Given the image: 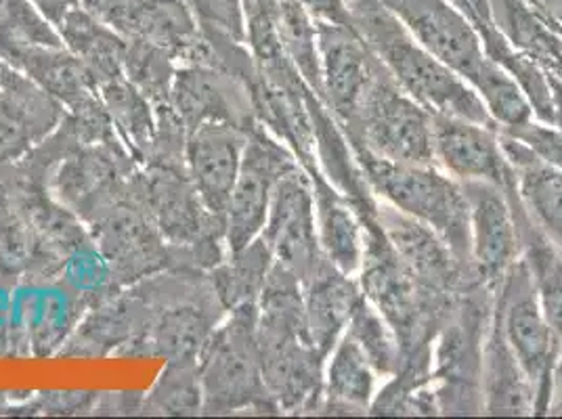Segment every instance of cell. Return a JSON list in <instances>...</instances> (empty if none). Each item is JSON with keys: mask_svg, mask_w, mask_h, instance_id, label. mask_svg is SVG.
<instances>
[{"mask_svg": "<svg viewBox=\"0 0 562 419\" xmlns=\"http://www.w3.org/2000/svg\"><path fill=\"white\" fill-rule=\"evenodd\" d=\"M315 22L351 24L349 0H301Z\"/></svg>", "mask_w": 562, "mask_h": 419, "instance_id": "obj_41", "label": "cell"}, {"mask_svg": "<svg viewBox=\"0 0 562 419\" xmlns=\"http://www.w3.org/2000/svg\"><path fill=\"white\" fill-rule=\"evenodd\" d=\"M271 18L281 48L306 87L324 101L317 24L301 0H273Z\"/></svg>", "mask_w": 562, "mask_h": 419, "instance_id": "obj_30", "label": "cell"}, {"mask_svg": "<svg viewBox=\"0 0 562 419\" xmlns=\"http://www.w3.org/2000/svg\"><path fill=\"white\" fill-rule=\"evenodd\" d=\"M499 140L515 170L516 197L527 218L562 252V170L536 160L520 140L504 131H499Z\"/></svg>", "mask_w": 562, "mask_h": 419, "instance_id": "obj_24", "label": "cell"}, {"mask_svg": "<svg viewBox=\"0 0 562 419\" xmlns=\"http://www.w3.org/2000/svg\"><path fill=\"white\" fill-rule=\"evenodd\" d=\"M68 110L22 71H9L0 84V166L24 160L61 124Z\"/></svg>", "mask_w": 562, "mask_h": 419, "instance_id": "obj_19", "label": "cell"}, {"mask_svg": "<svg viewBox=\"0 0 562 419\" xmlns=\"http://www.w3.org/2000/svg\"><path fill=\"white\" fill-rule=\"evenodd\" d=\"M271 267L273 254L262 237H257L239 250L227 252L225 260L209 273L212 287L227 313L241 304L258 303Z\"/></svg>", "mask_w": 562, "mask_h": 419, "instance_id": "obj_31", "label": "cell"}, {"mask_svg": "<svg viewBox=\"0 0 562 419\" xmlns=\"http://www.w3.org/2000/svg\"><path fill=\"white\" fill-rule=\"evenodd\" d=\"M469 202L470 264L481 283L495 287L520 258L515 185L462 183Z\"/></svg>", "mask_w": 562, "mask_h": 419, "instance_id": "obj_15", "label": "cell"}, {"mask_svg": "<svg viewBox=\"0 0 562 419\" xmlns=\"http://www.w3.org/2000/svg\"><path fill=\"white\" fill-rule=\"evenodd\" d=\"M99 97L114 133L139 166L147 162L156 140V107L139 89L117 76L99 87Z\"/></svg>", "mask_w": 562, "mask_h": 419, "instance_id": "obj_28", "label": "cell"}, {"mask_svg": "<svg viewBox=\"0 0 562 419\" xmlns=\"http://www.w3.org/2000/svg\"><path fill=\"white\" fill-rule=\"evenodd\" d=\"M550 84H552V116H550V124H554L559 131H562V82L554 80L550 76Z\"/></svg>", "mask_w": 562, "mask_h": 419, "instance_id": "obj_44", "label": "cell"}, {"mask_svg": "<svg viewBox=\"0 0 562 419\" xmlns=\"http://www.w3.org/2000/svg\"><path fill=\"white\" fill-rule=\"evenodd\" d=\"M177 68V59L165 48L126 38V53L122 61L124 76L154 105L170 103V91Z\"/></svg>", "mask_w": 562, "mask_h": 419, "instance_id": "obj_35", "label": "cell"}, {"mask_svg": "<svg viewBox=\"0 0 562 419\" xmlns=\"http://www.w3.org/2000/svg\"><path fill=\"white\" fill-rule=\"evenodd\" d=\"M128 287L139 298V329L116 359H198L227 315L204 271L166 269Z\"/></svg>", "mask_w": 562, "mask_h": 419, "instance_id": "obj_1", "label": "cell"}, {"mask_svg": "<svg viewBox=\"0 0 562 419\" xmlns=\"http://www.w3.org/2000/svg\"><path fill=\"white\" fill-rule=\"evenodd\" d=\"M30 2L43 13V18L48 20L55 27L64 22V18L70 13L71 9L80 7V0H30Z\"/></svg>", "mask_w": 562, "mask_h": 419, "instance_id": "obj_42", "label": "cell"}, {"mask_svg": "<svg viewBox=\"0 0 562 419\" xmlns=\"http://www.w3.org/2000/svg\"><path fill=\"white\" fill-rule=\"evenodd\" d=\"M548 416H562V347L554 375H552V395L548 405Z\"/></svg>", "mask_w": 562, "mask_h": 419, "instance_id": "obj_43", "label": "cell"}, {"mask_svg": "<svg viewBox=\"0 0 562 419\" xmlns=\"http://www.w3.org/2000/svg\"><path fill=\"white\" fill-rule=\"evenodd\" d=\"M342 133L352 151L391 162L435 163L432 114L405 93L386 68Z\"/></svg>", "mask_w": 562, "mask_h": 419, "instance_id": "obj_7", "label": "cell"}, {"mask_svg": "<svg viewBox=\"0 0 562 419\" xmlns=\"http://www.w3.org/2000/svg\"><path fill=\"white\" fill-rule=\"evenodd\" d=\"M382 386L374 365L345 331L324 365V393L317 416H370Z\"/></svg>", "mask_w": 562, "mask_h": 419, "instance_id": "obj_25", "label": "cell"}, {"mask_svg": "<svg viewBox=\"0 0 562 419\" xmlns=\"http://www.w3.org/2000/svg\"><path fill=\"white\" fill-rule=\"evenodd\" d=\"M260 237L271 250L273 262L292 271L301 281L324 260L317 239L313 189L303 166L278 181Z\"/></svg>", "mask_w": 562, "mask_h": 419, "instance_id": "obj_14", "label": "cell"}, {"mask_svg": "<svg viewBox=\"0 0 562 419\" xmlns=\"http://www.w3.org/2000/svg\"><path fill=\"white\" fill-rule=\"evenodd\" d=\"M137 172L128 191L87 223L114 290L172 269L170 248L140 200Z\"/></svg>", "mask_w": 562, "mask_h": 419, "instance_id": "obj_9", "label": "cell"}, {"mask_svg": "<svg viewBox=\"0 0 562 419\" xmlns=\"http://www.w3.org/2000/svg\"><path fill=\"white\" fill-rule=\"evenodd\" d=\"M460 11H464L467 15H469L470 20L474 22V13H472V9H470L469 0H451Z\"/></svg>", "mask_w": 562, "mask_h": 419, "instance_id": "obj_47", "label": "cell"}, {"mask_svg": "<svg viewBox=\"0 0 562 419\" xmlns=\"http://www.w3.org/2000/svg\"><path fill=\"white\" fill-rule=\"evenodd\" d=\"M170 105L188 131L206 122H227L244 131L260 124L248 84L218 66H179Z\"/></svg>", "mask_w": 562, "mask_h": 419, "instance_id": "obj_18", "label": "cell"}, {"mask_svg": "<svg viewBox=\"0 0 562 419\" xmlns=\"http://www.w3.org/2000/svg\"><path fill=\"white\" fill-rule=\"evenodd\" d=\"M347 331L359 344V349L366 352L382 382H386L401 370V344L397 333L368 298H363L355 308Z\"/></svg>", "mask_w": 562, "mask_h": 419, "instance_id": "obj_34", "label": "cell"}, {"mask_svg": "<svg viewBox=\"0 0 562 419\" xmlns=\"http://www.w3.org/2000/svg\"><path fill=\"white\" fill-rule=\"evenodd\" d=\"M516 218L520 231V258L533 280L539 304L562 347V252L554 248L527 218L516 197Z\"/></svg>", "mask_w": 562, "mask_h": 419, "instance_id": "obj_29", "label": "cell"}, {"mask_svg": "<svg viewBox=\"0 0 562 419\" xmlns=\"http://www.w3.org/2000/svg\"><path fill=\"white\" fill-rule=\"evenodd\" d=\"M99 393H38L25 405L24 416H93Z\"/></svg>", "mask_w": 562, "mask_h": 419, "instance_id": "obj_39", "label": "cell"}, {"mask_svg": "<svg viewBox=\"0 0 562 419\" xmlns=\"http://www.w3.org/2000/svg\"><path fill=\"white\" fill-rule=\"evenodd\" d=\"M303 292L308 340L328 359L329 350L347 331L355 308L366 298L361 283L324 258L303 281Z\"/></svg>", "mask_w": 562, "mask_h": 419, "instance_id": "obj_23", "label": "cell"}, {"mask_svg": "<svg viewBox=\"0 0 562 419\" xmlns=\"http://www.w3.org/2000/svg\"><path fill=\"white\" fill-rule=\"evenodd\" d=\"M349 18L398 87L430 114L493 124L469 82L422 47L380 0H349Z\"/></svg>", "mask_w": 562, "mask_h": 419, "instance_id": "obj_2", "label": "cell"}, {"mask_svg": "<svg viewBox=\"0 0 562 419\" xmlns=\"http://www.w3.org/2000/svg\"><path fill=\"white\" fill-rule=\"evenodd\" d=\"M428 53L467 82L487 61L481 34L451 0H380Z\"/></svg>", "mask_w": 562, "mask_h": 419, "instance_id": "obj_13", "label": "cell"}, {"mask_svg": "<svg viewBox=\"0 0 562 419\" xmlns=\"http://www.w3.org/2000/svg\"><path fill=\"white\" fill-rule=\"evenodd\" d=\"M30 45L64 47V41L30 0H0V57Z\"/></svg>", "mask_w": 562, "mask_h": 419, "instance_id": "obj_36", "label": "cell"}, {"mask_svg": "<svg viewBox=\"0 0 562 419\" xmlns=\"http://www.w3.org/2000/svg\"><path fill=\"white\" fill-rule=\"evenodd\" d=\"M352 154L375 200L430 227L453 257L472 267L469 202L460 181L437 163L391 162L368 151Z\"/></svg>", "mask_w": 562, "mask_h": 419, "instance_id": "obj_3", "label": "cell"}, {"mask_svg": "<svg viewBox=\"0 0 562 419\" xmlns=\"http://www.w3.org/2000/svg\"><path fill=\"white\" fill-rule=\"evenodd\" d=\"M470 9L474 13V25L476 30L483 25L493 24L492 13H490V0H469Z\"/></svg>", "mask_w": 562, "mask_h": 419, "instance_id": "obj_46", "label": "cell"}, {"mask_svg": "<svg viewBox=\"0 0 562 419\" xmlns=\"http://www.w3.org/2000/svg\"><path fill=\"white\" fill-rule=\"evenodd\" d=\"M492 313L531 382L536 396L533 416H548L552 375L561 354V342L546 319L522 258H518L504 278L495 283Z\"/></svg>", "mask_w": 562, "mask_h": 419, "instance_id": "obj_8", "label": "cell"}, {"mask_svg": "<svg viewBox=\"0 0 562 419\" xmlns=\"http://www.w3.org/2000/svg\"><path fill=\"white\" fill-rule=\"evenodd\" d=\"M200 24L214 27L239 43H246L244 0H186Z\"/></svg>", "mask_w": 562, "mask_h": 419, "instance_id": "obj_38", "label": "cell"}, {"mask_svg": "<svg viewBox=\"0 0 562 419\" xmlns=\"http://www.w3.org/2000/svg\"><path fill=\"white\" fill-rule=\"evenodd\" d=\"M64 45L80 59V64L91 73L97 89L122 76V61L126 53V38L103 20H99L82 4L71 9L57 25Z\"/></svg>", "mask_w": 562, "mask_h": 419, "instance_id": "obj_27", "label": "cell"}, {"mask_svg": "<svg viewBox=\"0 0 562 419\" xmlns=\"http://www.w3.org/2000/svg\"><path fill=\"white\" fill-rule=\"evenodd\" d=\"M248 131L227 122H206L189 131L186 166L189 179L212 214L225 220Z\"/></svg>", "mask_w": 562, "mask_h": 419, "instance_id": "obj_20", "label": "cell"}, {"mask_svg": "<svg viewBox=\"0 0 562 419\" xmlns=\"http://www.w3.org/2000/svg\"><path fill=\"white\" fill-rule=\"evenodd\" d=\"M2 59L57 99L68 114L93 116L105 112L91 73L66 45H30L7 53Z\"/></svg>", "mask_w": 562, "mask_h": 419, "instance_id": "obj_21", "label": "cell"}, {"mask_svg": "<svg viewBox=\"0 0 562 419\" xmlns=\"http://www.w3.org/2000/svg\"><path fill=\"white\" fill-rule=\"evenodd\" d=\"M137 189L170 248L172 269L211 273L225 260V220L204 204L188 166H140Z\"/></svg>", "mask_w": 562, "mask_h": 419, "instance_id": "obj_4", "label": "cell"}, {"mask_svg": "<svg viewBox=\"0 0 562 419\" xmlns=\"http://www.w3.org/2000/svg\"><path fill=\"white\" fill-rule=\"evenodd\" d=\"M7 71H9V64L0 57V84H2V80H4V76H7Z\"/></svg>", "mask_w": 562, "mask_h": 419, "instance_id": "obj_48", "label": "cell"}, {"mask_svg": "<svg viewBox=\"0 0 562 419\" xmlns=\"http://www.w3.org/2000/svg\"><path fill=\"white\" fill-rule=\"evenodd\" d=\"M204 393L198 359L166 361L165 372L143 398V416H202Z\"/></svg>", "mask_w": 562, "mask_h": 419, "instance_id": "obj_32", "label": "cell"}, {"mask_svg": "<svg viewBox=\"0 0 562 419\" xmlns=\"http://www.w3.org/2000/svg\"><path fill=\"white\" fill-rule=\"evenodd\" d=\"M317 24L324 103L338 126H347L359 112L375 78L384 70L374 50L351 24Z\"/></svg>", "mask_w": 562, "mask_h": 419, "instance_id": "obj_16", "label": "cell"}, {"mask_svg": "<svg viewBox=\"0 0 562 419\" xmlns=\"http://www.w3.org/2000/svg\"><path fill=\"white\" fill-rule=\"evenodd\" d=\"M322 254L342 273L357 278L366 252V225L351 200L329 181L319 166L306 170Z\"/></svg>", "mask_w": 562, "mask_h": 419, "instance_id": "obj_22", "label": "cell"}, {"mask_svg": "<svg viewBox=\"0 0 562 419\" xmlns=\"http://www.w3.org/2000/svg\"><path fill=\"white\" fill-rule=\"evenodd\" d=\"M296 168H301V162L294 151L262 124L248 131L241 168L225 214V241L229 252L260 237L278 181Z\"/></svg>", "mask_w": 562, "mask_h": 419, "instance_id": "obj_10", "label": "cell"}, {"mask_svg": "<svg viewBox=\"0 0 562 419\" xmlns=\"http://www.w3.org/2000/svg\"><path fill=\"white\" fill-rule=\"evenodd\" d=\"M481 395L485 416H533L536 396L497 321L490 319L481 359Z\"/></svg>", "mask_w": 562, "mask_h": 419, "instance_id": "obj_26", "label": "cell"}, {"mask_svg": "<svg viewBox=\"0 0 562 419\" xmlns=\"http://www.w3.org/2000/svg\"><path fill=\"white\" fill-rule=\"evenodd\" d=\"M470 87L483 101L497 128H515L536 117L518 82L499 64H495L490 55L483 68L470 80Z\"/></svg>", "mask_w": 562, "mask_h": 419, "instance_id": "obj_33", "label": "cell"}, {"mask_svg": "<svg viewBox=\"0 0 562 419\" xmlns=\"http://www.w3.org/2000/svg\"><path fill=\"white\" fill-rule=\"evenodd\" d=\"M257 336L262 380L280 416L317 414L324 393L326 356L308 340L305 306H260Z\"/></svg>", "mask_w": 562, "mask_h": 419, "instance_id": "obj_6", "label": "cell"}, {"mask_svg": "<svg viewBox=\"0 0 562 419\" xmlns=\"http://www.w3.org/2000/svg\"><path fill=\"white\" fill-rule=\"evenodd\" d=\"M432 154L435 163L460 183L515 185V170L506 160L495 124L432 114Z\"/></svg>", "mask_w": 562, "mask_h": 419, "instance_id": "obj_17", "label": "cell"}, {"mask_svg": "<svg viewBox=\"0 0 562 419\" xmlns=\"http://www.w3.org/2000/svg\"><path fill=\"white\" fill-rule=\"evenodd\" d=\"M143 398L140 393H99L93 416H139Z\"/></svg>", "mask_w": 562, "mask_h": 419, "instance_id": "obj_40", "label": "cell"}, {"mask_svg": "<svg viewBox=\"0 0 562 419\" xmlns=\"http://www.w3.org/2000/svg\"><path fill=\"white\" fill-rule=\"evenodd\" d=\"M105 24L124 38L165 48L179 66H218L214 45L186 0H120Z\"/></svg>", "mask_w": 562, "mask_h": 419, "instance_id": "obj_11", "label": "cell"}, {"mask_svg": "<svg viewBox=\"0 0 562 419\" xmlns=\"http://www.w3.org/2000/svg\"><path fill=\"white\" fill-rule=\"evenodd\" d=\"M375 223L389 246L424 290L453 296L481 283L472 267L453 257L446 241L420 220L375 200Z\"/></svg>", "mask_w": 562, "mask_h": 419, "instance_id": "obj_12", "label": "cell"}, {"mask_svg": "<svg viewBox=\"0 0 562 419\" xmlns=\"http://www.w3.org/2000/svg\"><path fill=\"white\" fill-rule=\"evenodd\" d=\"M120 0H80V4L91 11L93 15H97L99 20L105 22V18L116 9V4Z\"/></svg>", "mask_w": 562, "mask_h": 419, "instance_id": "obj_45", "label": "cell"}, {"mask_svg": "<svg viewBox=\"0 0 562 419\" xmlns=\"http://www.w3.org/2000/svg\"><path fill=\"white\" fill-rule=\"evenodd\" d=\"M257 324L258 304H241L225 315L200 352L202 416H280L262 380Z\"/></svg>", "mask_w": 562, "mask_h": 419, "instance_id": "obj_5", "label": "cell"}, {"mask_svg": "<svg viewBox=\"0 0 562 419\" xmlns=\"http://www.w3.org/2000/svg\"><path fill=\"white\" fill-rule=\"evenodd\" d=\"M520 140L533 156L546 166L562 170V131L543 120H529L515 128H499Z\"/></svg>", "mask_w": 562, "mask_h": 419, "instance_id": "obj_37", "label": "cell"}]
</instances>
